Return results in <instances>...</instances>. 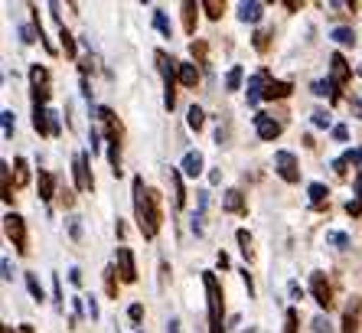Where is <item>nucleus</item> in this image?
<instances>
[{"instance_id": "obj_1", "label": "nucleus", "mask_w": 362, "mask_h": 333, "mask_svg": "<svg viewBox=\"0 0 362 333\" xmlns=\"http://www.w3.org/2000/svg\"><path fill=\"white\" fill-rule=\"evenodd\" d=\"M131 199H134V222L137 232H141L147 242H153L160 235L163 226V197L160 189H153L144 183V177L131 180Z\"/></svg>"}, {"instance_id": "obj_2", "label": "nucleus", "mask_w": 362, "mask_h": 333, "mask_svg": "<svg viewBox=\"0 0 362 333\" xmlns=\"http://www.w3.org/2000/svg\"><path fill=\"white\" fill-rule=\"evenodd\" d=\"M206 304H209V333H226V291H222L216 271H202Z\"/></svg>"}, {"instance_id": "obj_3", "label": "nucleus", "mask_w": 362, "mask_h": 333, "mask_svg": "<svg viewBox=\"0 0 362 333\" xmlns=\"http://www.w3.org/2000/svg\"><path fill=\"white\" fill-rule=\"evenodd\" d=\"M153 62H157V69H160L163 76V108L173 111L177 108V82H180V62L173 59V56H167L163 49L153 52Z\"/></svg>"}, {"instance_id": "obj_4", "label": "nucleus", "mask_w": 362, "mask_h": 333, "mask_svg": "<svg viewBox=\"0 0 362 333\" xmlns=\"http://www.w3.org/2000/svg\"><path fill=\"white\" fill-rule=\"evenodd\" d=\"M4 232H7V239L13 242L17 255H26V252H30V232H26V219L20 213L4 216Z\"/></svg>"}, {"instance_id": "obj_5", "label": "nucleus", "mask_w": 362, "mask_h": 333, "mask_svg": "<svg viewBox=\"0 0 362 333\" xmlns=\"http://www.w3.org/2000/svg\"><path fill=\"white\" fill-rule=\"evenodd\" d=\"M310 294H313V300L320 304V310H327V314L337 308V291H333V281H329L323 271L310 274Z\"/></svg>"}, {"instance_id": "obj_6", "label": "nucleus", "mask_w": 362, "mask_h": 333, "mask_svg": "<svg viewBox=\"0 0 362 333\" xmlns=\"http://www.w3.org/2000/svg\"><path fill=\"white\" fill-rule=\"evenodd\" d=\"M349 78H353V66L346 62L343 52H333V56H329V82H333L339 98H343V92L349 88Z\"/></svg>"}, {"instance_id": "obj_7", "label": "nucleus", "mask_w": 362, "mask_h": 333, "mask_svg": "<svg viewBox=\"0 0 362 333\" xmlns=\"http://www.w3.org/2000/svg\"><path fill=\"white\" fill-rule=\"evenodd\" d=\"M274 170H278V177L284 180V183H300V160H297V154H291V151H278L274 154Z\"/></svg>"}, {"instance_id": "obj_8", "label": "nucleus", "mask_w": 362, "mask_h": 333, "mask_svg": "<svg viewBox=\"0 0 362 333\" xmlns=\"http://www.w3.org/2000/svg\"><path fill=\"white\" fill-rule=\"evenodd\" d=\"M95 115H98L101 128H105V137H108V144H121V137H124V128H121L118 115H115L108 105H98V108H95Z\"/></svg>"}, {"instance_id": "obj_9", "label": "nucleus", "mask_w": 362, "mask_h": 333, "mask_svg": "<svg viewBox=\"0 0 362 333\" xmlns=\"http://www.w3.org/2000/svg\"><path fill=\"white\" fill-rule=\"evenodd\" d=\"M72 177H76V193H92L95 189V177L88 170V154L72 157Z\"/></svg>"}, {"instance_id": "obj_10", "label": "nucleus", "mask_w": 362, "mask_h": 333, "mask_svg": "<svg viewBox=\"0 0 362 333\" xmlns=\"http://www.w3.org/2000/svg\"><path fill=\"white\" fill-rule=\"evenodd\" d=\"M115 268H118L121 281L124 284H134L137 281V265H134V252L127 245H118V252H115Z\"/></svg>"}, {"instance_id": "obj_11", "label": "nucleus", "mask_w": 362, "mask_h": 333, "mask_svg": "<svg viewBox=\"0 0 362 333\" xmlns=\"http://www.w3.org/2000/svg\"><path fill=\"white\" fill-rule=\"evenodd\" d=\"M255 131H258V137H262V141H278L281 131H284V124L271 118L268 111H258V115H255Z\"/></svg>"}, {"instance_id": "obj_12", "label": "nucleus", "mask_w": 362, "mask_h": 333, "mask_svg": "<svg viewBox=\"0 0 362 333\" xmlns=\"http://www.w3.org/2000/svg\"><path fill=\"white\" fill-rule=\"evenodd\" d=\"M222 213L248 216V197H245L242 189H226V197H222Z\"/></svg>"}, {"instance_id": "obj_13", "label": "nucleus", "mask_w": 362, "mask_h": 333, "mask_svg": "<svg viewBox=\"0 0 362 333\" xmlns=\"http://www.w3.org/2000/svg\"><path fill=\"white\" fill-rule=\"evenodd\" d=\"M271 82V72L268 69H262V72H255L252 78H248V105H258L264 98V86Z\"/></svg>"}, {"instance_id": "obj_14", "label": "nucleus", "mask_w": 362, "mask_h": 333, "mask_svg": "<svg viewBox=\"0 0 362 333\" xmlns=\"http://www.w3.org/2000/svg\"><path fill=\"white\" fill-rule=\"evenodd\" d=\"M291 92H294L291 82H284V78H271L268 86H264V102H284V98H291Z\"/></svg>"}, {"instance_id": "obj_15", "label": "nucleus", "mask_w": 362, "mask_h": 333, "mask_svg": "<svg viewBox=\"0 0 362 333\" xmlns=\"http://www.w3.org/2000/svg\"><path fill=\"white\" fill-rule=\"evenodd\" d=\"M180 170H183V177H199L202 170H206V160H202L199 151H186L183 160H180Z\"/></svg>"}, {"instance_id": "obj_16", "label": "nucleus", "mask_w": 362, "mask_h": 333, "mask_svg": "<svg viewBox=\"0 0 362 333\" xmlns=\"http://www.w3.org/2000/svg\"><path fill=\"white\" fill-rule=\"evenodd\" d=\"M170 189H173V209H183L186 187H183V170H180V167H170Z\"/></svg>"}, {"instance_id": "obj_17", "label": "nucleus", "mask_w": 362, "mask_h": 333, "mask_svg": "<svg viewBox=\"0 0 362 333\" xmlns=\"http://www.w3.org/2000/svg\"><path fill=\"white\" fill-rule=\"evenodd\" d=\"M307 197H310L313 213H323L329 206V187L327 183H310V187H307Z\"/></svg>"}, {"instance_id": "obj_18", "label": "nucleus", "mask_w": 362, "mask_h": 333, "mask_svg": "<svg viewBox=\"0 0 362 333\" xmlns=\"http://www.w3.org/2000/svg\"><path fill=\"white\" fill-rule=\"evenodd\" d=\"M183 30H186V36H196V23H199V4L196 0H183Z\"/></svg>"}, {"instance_id": "obj_19", "label": "nucleus", "mask_w": 362, "mask_h": 333, "mask_svg": "<svg viewBox=\"0 0 362 333\" xmlns=\"http://www.w3.org/2000/svg\"><path fill=\"white\" fill-rule=\"evenodd\" d=\"M359 310H362V300L353 298V304H349L343 314V330L339 333H359Z\"/></svg>"}, {"instance_id": "obj_20", "label": "nucleus", "mask_w": 362, "mask_h": 333, "mask_svg": "<svg viewBox=\"0 0 362 333\" xmlns=\"http://www.w3.org/2000/svg\"><path fill=\"white\" fill-rule=\"evenodd\" d=\"M30 86H33V92H52L49 88V69L46 66H30Z\"/></svg>"}, {"instance_id": "obj_21", "label": "nucleus", "mask_w": 362, "mask_h": 333, "mask_svg": "<svg viewBox=\"0 0 362 333\" xmlns=\"http://www.w3.org/2000/svg\"><path fill=\"white\" fill-rule=\"evenodd\" d=\"M262 10H264V4L245 0V4H238V20H242V23H258V20H262Z\"/></svg>"}, {"instance_id": "obj_22", "label": "nucleus", "mask_w": 362, "mask_h": 333, "mask_svg": "<svg viewBox=\"0 0 362 333\" xmlns=\"http://www.w3.org/2000/svg\"><path fill=\"white\" fill-rule=\"evenodd\" d=\"M202 82V72L196 69V62H180V86L196 88Z\"/></svg>"}, {"instance_id": "obj_23", "label": "nucleus", "mask_w": 362, "mask_h": 333, "mask_svg": "<svg viewBox=\"0 0 362 333\" xmlns=\"http://www.w3.org/2000/svg\"><path fill=\"white\" fill-rule=\"evenodd\" d=\"M56 197H59V193H56V177H52L49 170H40V199L42 203H52Z\"/></svg>"}, {"instance_id": "obj_24", "label": "nucleus", "mask_w": 362, "mask_h": 333, "mask_svg": "<svg viewBox=\"0 0 362 333\" xmlns=\"http://www.w3.org/2000/svg\"><path fill=\"white\" fill-rule=\"evenodd\" d=\"M353 187H356V197L346 203V213L353 216V219H359V216H362V173H356Z\"/></svg>"}, {"instance_id": "obj_25", "label": "nucleus", "mask_w": 362, "mask_h": 333, "mask_svg": "<svg viewBox=\"0 0 362 333\" xmlns=\"http://www.w3.org/2000/svg\"><path fill=\"white\" fill-rule=\"evenodd\" d=\"M153 30H157V33H160L163 40H173V23H170V17L163 13L160 7L153 10Z\"/></svg>"}, {"instance_id": "obj_26", "label": "nucleus", "mask_w": 362, "mask_h": 333, "mask_svg": "<svg viewBox=\"0 0 362 333\" xmlns=\"http://www.w3.org/2000/svg\"><path fill=\"white\" fill-rule=\"evenodd\" d=\"M271 30H264V26H258V30H255V36H252V46H255V52H258V56H264V52L271 49Z\"/></svg>"}, {"instance_id": "obj_27", "label": "nucleus", "mask_w": 362, "mask_h": 333, "mask_svg": "<svg viewBox=\"0 0 362 333\" xmlns=\"http://www.w3.org/2000/svg\"><path fill=\"white\" fill-rule=\"evenodd\" d=\"M235 242H238V248H242V255L252 262V258H255V239H252V232H248V229H238L235 232Z\"/></svg>"}, {"instance_id": "obj_28", "label": "nucleus", "mask_w": 362, "mask_h": 333, "mask_svg": "<svg viewBox=\"0 0 362 333\" xmlns=\"http://www.w3.org/2000/svg\"><path fill=\"white\" fill-rule=\"evenodd\" d=\"M199 7L209 20H222V13H226V0H199Z\"/></svg>"}, {"instance_id": "obj_29", "label": "nucleus", "mask_w": 362, "mask_h": 333, "mask_svg": "<svg viewBox=\"0 0 362 333\" xmlns=\"http://www.w3.org/2000/svg\"><path fill=\"white\" fill-rule=\"evenodd\" d=\"M189 52H193L196 66H209V46H206V40H193V43H189Z\"/></svg>"}, {"instance_id": "obj_30", "label": "nucleus", "mask_w": 362, "mask_h": 333, "mask_svg": "<svg viewBox=\"0 0 362 333\" xmlns=\"http://www.w3.org/2000/svg\"><path fill=\"white\" fill-rule=\"evenodd\" d=\"M101 278H105V294H108V298H118V268L108 265Z\"/></svg>"}, {"instance_id": "obj_31", "label": "nucleus", "mask_w": 362, "mask_h": 333, "mask_svg": "<svg viewBox=\"0 0 362 333\" xmlns=\"http://www.w3.org/2000/svg\"><path fill=\"white\" fill-rule=\"evenodd\" d=\"M59 40H62V52H66L69 59H76V56H78V46H76V36L69 33L66 26H59Z\"/></svg>"}, {"instance_id": "obj_32", "label": "nucleus", "mask_w": 362, "mask_h": 333, "mask_svg": "<svg viewBox=\"0 0 362 333\" xmlns=\"http://www.w3.org/2000/svg\"><path fill=\"white\" fill-rule=\"evenodd\" d=\"M186 124H189V131H202V128H206V115H202L199 105H193V108L186 111Z\"/></svg>"}, {"instance_id": "obj_33", "label": "nucleus", "mask_w": 362, "mask_h": 333, "mask_svg": "<svg viewBox=\"0 0 362 333\" xmlns=\"http://www.w3.org/2000/svg\"><path fill=\"white\" fill-rule=\"evenodd\" d=\"M281 333H300V310H297V308H287L284 330H281Z\"/></svg>"}, {"instance_id": "obj_34", "label": "nucleus", "mask_w": 362, "mask_h": 333, "mask_svg": "<svg viewBox=\"0 0 362 333\" xmlns=\"http://www.w3.org/2000/svg\"><path fill=\"white\" fill-rule=\"evenodd\" d=\"M333 40H337L339 46H356V33H353V26H337V30H333Z\"/></svg>"}, {"instance_id": "obj_35", "label": "nucleus", "mask_w": 362, "mask_h": 333, "mask_svg": "<svg viewBox=\"0 0 362 333\" xmlns=\"http://www.w3.org/2000/svg\"><path fill=\"white\" fill-rule=\"evenodd\" d=\"M23 278H26V291H30V298H33V300H42V298H46V291H42L40 278H36L33 271H26Z\"/></svg>"}, {"instance_id": "obj_36", "label": "nucleus", "mask_w": 362, "mask_h": 333, "mask_svg": "<svg viewBox=\"0 0 362 333\" xmlns=\"http://www.w3.org/2000/svg\"><path fill=\"white\" fill-rule=\"evenodd\" d=\"M242 78H245V69L242 66H232V69H228V76H226V88H228V92H238V88H242Z\"/></svg>"}, {"instance_id": "obj_37", "label": "nucleus", "mask_w": 362, "mask_h": 333, "mask_svg": "<svg viewBox=\"0 0 362 333\" xmlns=\"http://www.w3.org/2000/svg\"><path fill=\"white\" fill-rule=\"evenodd\" d=\"M30 163H26V157H17L13 160V177H17V187H26L30 183V170H26Z\"/></svg>"}, {"instance_id": "obj_38", "label": "nucleus", "mask_w": 362, "mask_h": 333, "mask_svg": "<svg viewBox=\"0 0 362 333\" xmlns=\"http://www.w3.org/2000/svg\"><path fill=\"white\" fill-rule=\"evenodd\" d=\"M313 95H317V98H323V95H329V98H333V102H339V95H337V88H333V82H329V78H327V82H323V78H320V82H313Z\"/></svg>"}, {"instance_id": "obj_39", "label": "nucleus", "mask_w": 362, "mask_h": 333, "mask_svg": "<svg viewBox=\"0 0 362 333\" xmlns=\"http://www.w3.org/2000/svg\"><path fill=\"white\" fill-rule=\"evenodd\" d=\"M108 163H111V173L121 177V144H108Z\"/></svg>"}, {"instance_id": "obj_40", "label": "nucleus", "mask_w": 362, "mask_h": 333, "mask_svg": "<svg viewBox=\"0 0 362 333\" xmlns=\"http://www.w3.org/2000/svg\"><path fill=\"white\" fill-rule=\"evenodd\" d=\"M0 180H4V203H13V187H10V167L7 163H4V167H0Z\"/></svg>"}, {"instance_id": "obj_41", "label": "nucleus", "mask_w": 362, "mask_h": 333, "mask_svg": "<svg viewBox=\"0 0 362 333\" xmlns=\"http://www.w3.org/2000/svg\"><path fill=\"white\" fill-rule=\"evenodd\" d=\"M327 242L337 248H349V235L346 232H327Z\"/></svg>"}, {"instance_id": "obj_42", "label": "nucleus", "mask_w": 362, "mask_h": 333, "mask_svg": "<svg viewBox=\"0 0 362 333\" xmlns=\"http://www.w3.org/2000/svg\"><path fill=\"white\" fill-rule=\"evenodd\" d=\"M20 36H23V43H36V40H40V30H36V23L33 26H20Z\"/></svg>"}, {"instance_id": "obj_43", "label": "nucleus", "mask_w": 362, "mask_h": 333, "mask_svg": "<svg viewBox=\"0 0 362 333\" xmlns=\"http://www.w3.org/2000/svg\"><path fill=\"white\" fill-rule=\"evenodd\" d=\"M127 320H131V324H141L144 320V304H131V308H127Z\"/></svg>"}, {"instance_id": "obj_44", "label": "nucleus", "mask_w": 362, "mask_h": 333, "mask_svg": "<svg viewBox=\"0 0 362 333\" xmlns=\"http://www.w3.org/2000/svg\"><path fill=\"white\" fill-rule=\"evenodd\" d=\"M0 118H4V137H13V111H4V115H0Z\"/></svg>"}, {"instance_id": "obj_45", "label": "nucleus", "mask_w": 362, "mask_h": 333, "mask_svg": "<svg viewBox=\"0 0 362 333\" xmlns=\"http://www.w3.org/2000/svg\"><path fill=\"white\" fill-rule=\"evenodd\" d=\"M59 203H62V209H72V206H76V189H62Z\"/></svg>"}, {"instance_id": "obj_46", "label": "nucleus", "mask_w": 362, "mask_h": 333, "mask_svg": "<svg viewBox=\"0 0 362 333\" xmlns=\"http://www.w3.org/2000/svg\"><path fill=\"white\" fill-rule=\"evenodd\" d=\"M88 141H92V154H98V151H101V144H98V141H101L98 124H92V128H88Z\"/></svg>"}, {"instance_id": "obj_47", "label": "nucleus", "mask_w": 362, "mask_h": 333, "mask_svg": "<svg viewBox=\"0 0 362 333\" xmlns=\"http://www.w3.org/2000/svg\"><path fill=\"white\" fill-rule=\"evenodd\" d=\"M313 128H329V115H327V111H313Z\"/></svg>"}, {"instance_id": "obj_48", "label": "nucleus", "mask_w": 362, "mask_h": 333, "mask_svg": "<svg viewBox=\"0 0 362 333\" xmlns=\"http://www.w3.org/2000/svg\"><path fill=\"white\" fill-rule=\"evenodd\" d=\"M333 137H337L339 144H346V141H349V128H346V124H337V128H333Z\"/></svg>"}, {"instance_id": "obj_49", "label": "nucleus", "mask_w": 362, "mask_h": 333, "mask_svg": "<svg viewBox=\"0 0 362 333\" xmlns=\"http://www.w3.org/2000/svg\"><path fill=\"white\" fill-rule=\"evenodd\" d=\"M287 291H291V298H294V300H300V298H303V288H300V284H297V281H291V284H287Z\"/></svg>"}, {"instance_id": "obj_50", "label": "nucleus", "mask_w": 362, "mask_h": 333, "mask_svg": "<svg viewBox=\"0 0 362 333\" xmlns=\"http://www.w3.org/2000/svg\"><path fill=\"white\" fill-rule=\"evenodd\" d=\"M0 268H4V281H10V278H13V265H10V258H4Z\"/></svg>"}, {"instance_id": "obj_51", "label": "nucleus", "mask_w": 362, "mask_h": 333, "mask_svg": "<svg viewBox=\"0 0 362 333\" xmlns=\"http://www.w3.org/2000/svg\"><path fill=\"white\" fill-rule=\"evenodd\" d=\"M69 232H72V239H82V226H78V219L69 222Z\"/></svg>"}, {"instance_id": "obj_52", "label": "nucleus", "mask_w": 362, "mask_h": 333, "mask_svg": "<svg viewBox=\"0 0 362 333\" xmlns=\"http://www.w3.org/2000/svg\"><path fill=\"white\" fill-rule=\"evenodd\" d=\"M52 294H56V300H62V284H59V274H52Z\"/></svg>"}, {"instance_id": "obj_53", "label": "nucleus", "mask_w": 362, "mask_h": 333, "mask_svg": "<svg viewBox=\"0 0 362 333\" xmlns=\"http://www.w3.org/2000/svg\"><path fill=\"white\" fill-rule=\"evenodd\" d=\"M69 281H72V284H82V271H78V268H69Z\"/></svg>"}, {"instance_id": "obj_54", "label": "nucleus", "mask_w": 362, "mask_h": 333, "mask_svg": "<svg viewBox=\"0 0 362 333\" xmlns=\"http://www.w3.org/2000/svg\"><path fill=\"white\" fill-rule=\"evenodd\" d=\"M4 333H10V327H4ZM13 333H36V330H33V327H30V324H20Z\"/></svg>"}, {"instance_id": "obj_55", "label": "nucleus", "mask_w": 362, "mask_h": 333, "mask_svg": "<svg viewBox=\"0 0 362 333\" xmlns=\"http://www.w3.org/2000/svg\"><path fill=\"white\" fill-rule=\"evenodd\" d=\"M72 308H76V314H85V300L82 298H72Z\"/></svg>"}, {"instance_id": "obj_56", "label": "nucleus", "mask_w": 362, "mask_h": 333, "mask_svg": "<svg viewBox=\"0 0 362 333\" xmlns=\"http://www.w3.org/2000/svg\"><path fill=\"white\" fill-rule=\"evenodd\" d=\"M88 314H92V320H98V304H95V298L88 300Z\"/></svg>"}, {"instance_id": "obj_57", "label": "nucleus", "mask_w": 362, "mask_h": 333, "mask_svg": "<svg viewBox=\"0 0 362 333\" xmlns=\"http://www.w3.org/2000/svg\"><path fill=\"white\" fill-rule=\"evenodd\" d=\"M228 265H232V262H228V255H226V252H219V268H222V271H226Z\"/></svg>"}, {"instance_id": "obj_58", "label": "nucleus", "mask_w": 362, "mask_h": 333, "mask_svg": "<svg viewBox=\"0 0 362 333\" xmlns=\"http://www.w3.org/2000/svg\"><path fill=\"white\" fill-rule=\"evenodd\" d=\"M349 105H353V111H356V115H359V118H362V102H359V98H353V102H349Z\"/></svg>"}, {"instance_id": "obj_59", "label": "nucleus", "mask_w": 362, "mask_h": 333, "mask_svg": "<svg viewBox=\"0 0 362 333\" xmlns=\"http://www.w3.org/2000/svg\"><path fill=\"white\" fill-rule=\"evenodd\" d=\"M170 333H180V320H177V317L170 320Z\"/></svg>"}, {"instance_id": "obj_60", "label": "nucleus", "mask_w": 362, "mask_h": 333, "mask_svg": "<svg viewBox=\"0 0 362 333\" xmlns=\"http://www.w3.org/2000/svg\"><path fill=\"white\" fill-rule=\"evenodd\" d=\"M359 76H362V66H359Z\"/></svg>"}, {"instance_id": "obj_61", "label": "nucleus", "mask_w": 362, "mask_h": 333, "mask_svg": "<svg viewBox=\"0 0 362 333\" xmlns=\"http://www.w3.org/2000/svg\"><path fill=\"white\" fill-rule=\"evenodd\" d=\"M359 154H362V147H359Z\"/></svg>"}]
</instances>
